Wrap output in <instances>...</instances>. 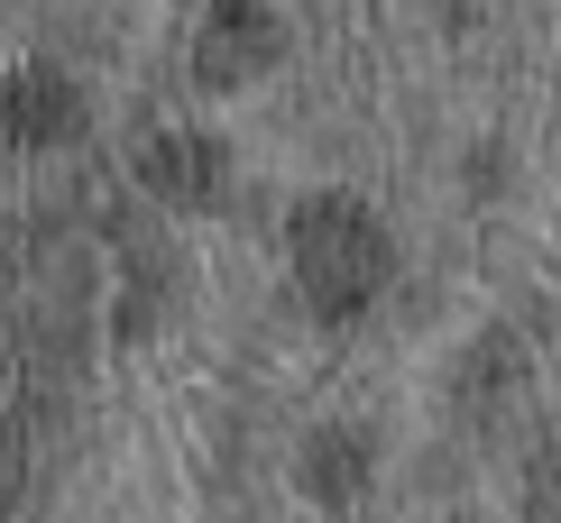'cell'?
Returning <instances> with one entry per match:
<instances>
[{
	"label": "cell",
	"mask_w": 561,
	"mask_h": 523,
	"mask_svg": "<svg viewBox=\"0 0 561 523\" xmlns=\"http://www.w3.org/2000/svg\"><path fill=\"white\" fill-rule=\"evenodd\" d=\"M359 460H368L359 441H332L322 460L304 450V487H322V496H350V487H359Z\"/></svg>",
	"instance_id": "5b68a950"
},
{
	"label": "cell",
	"mask_w": 561,
	"mask_h": 523,
	"mask_svg": "<svg viewBox=\"0 0 561 523\" xmlns=\"http://www.w3.org/2000/svg\"><path fill=\"white\" fill-rule=\"evenodd\" d=\"M276 19L259 10V0H221L213 10V28H203V74L213 83H249V74H267L276 65Z\"/></svg>",
	"instance_id": "7a4b0ae2"
},
{
	"label": "cell",
	"mask_w": 561,
	"mask_h": 523,
	"mask_svg": "<svg viewBox=\"0 0 561 523\" xmlns=\"http://www.w3.org/2000/svg\"><path fill=\"white\" fill-rule=\"evenodd\" d=\"M295 276H304V294H313V313L350 322L387 284V230H378V211L350 202V194L304 202V221H295Z\"/></svg>",
	"instance_id": "6da1fadb"
},
{
	"label": "cell",
	"mask_w": 561,
	"mask_h": 523,
	"mask_svg": "<svg viewBox=\"0 0 561 523\" xmlns=\"http://www.w3.org/2000/svg\"><path fill=\"white\" fill-rule=\"evenodd\" d=\"M148 184H157L167 202H203V194H221V148H213V138H194V129L157 138V148H148Z\"/></svg>",
	"instance_id": "3957f363"
},
{
	"label": "cell",
	"mask_w": 561,
	"mask_h": 523,
	"mask_svg": "<svg viewBox=\"0 0 561 523\" xmlns=\"http://www.w3.org/2000/svg\"><path fill=\"white\" fill-rule=\"evenodd\" d=\"M10 129L19 138H56V129H75V92H65L56 74H28L10 92Z\"/></svg>",
	"instance_id": "277c9868"
}]
</instances>
